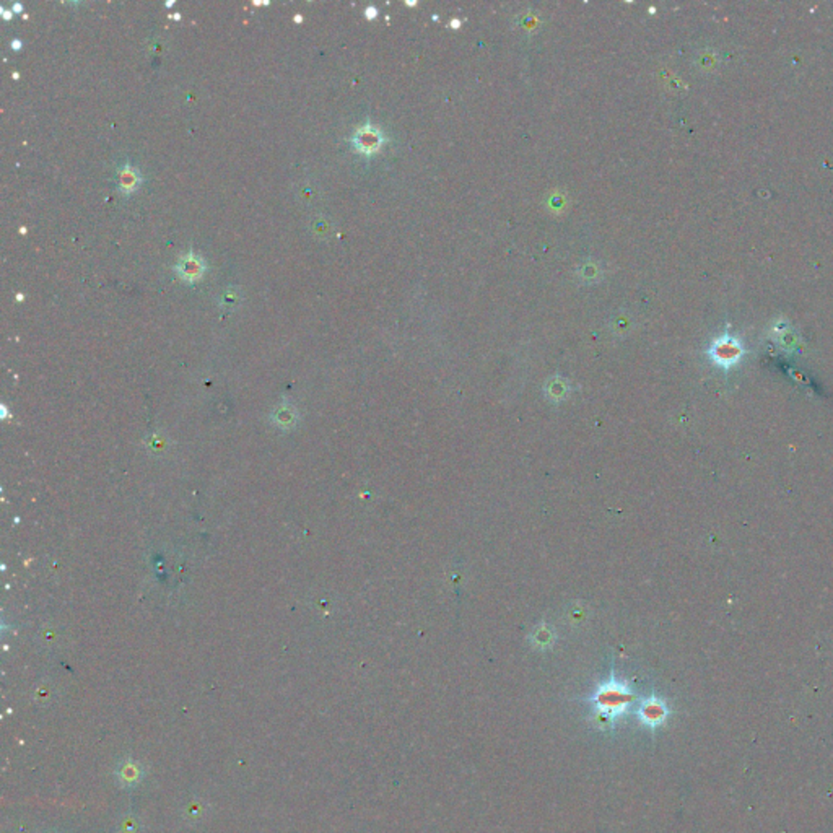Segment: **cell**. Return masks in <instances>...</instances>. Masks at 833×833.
I'll return each mask as SVG.
<instances>
[{"instance_id": "cell-13", "label": "cell", "mask_w": 833, "mask_h": 833, "mask_svg": "<svg viewBox=\"0 0 833 833\" xmlns=\"http://www.w3.org/2000/svg\"><path fill=\"white\" fill-rule=\"evenodd\" d=\"M301 20H303V18L300 17V15H296V17H295V22H301Z\"/></svg>"}, {"instance_id": "cell-10", "label": "cell", "mask_w": 833, "mask_h": 833, "mask_svg": "<svg viewBox=\"0 0 833 833\" xmlns=\"http://www.w3.org/2000/svg\"><path fill=\"white\" fill-rule=\"evenodd\" d=\"M12 13H13V12H7V10H4V8H2V17H4L5 20H10V18H12Z\"/></svg>"}, {"instance_id": "cell-8", "label": "cell", "mask_w": 833, "mask_h": 833, "mask_svg": "<svg viewBox=\"0 0 833 833\" xmlns=\"http://www.w3.org/2000/svg\"><path fill=\"white\" fill-rule=\"evenodd\" d=\"M374 15H376V8H374V7H369V8H367V17H368V18H373Z\"/></svg>"}, {"instance_id": "cell-11", "label": "cell", "mask_w": 833, "mask_h": 833, "mask_svg": "<svg viewBox=\"0 0 833 833\" xmlns=\"http://www.w3.org/2000/svg\"><path fill=\"white\" fill-rule=\"evenodd\" d=\"M12 48H13V49H20V48H22V43H20L18 39H13V41H12Z\"/></svg>"}, {"instance_id": "cell-1", "label": "cell", "mask_w": 833, "mask_h": 833, "mask_svg": "<svg viewBox=\"0 0 833 833\" xmlns=\"http://www.w3.org/2000/svg\"><path fill=\"white\" fill-rule=\"evenodd\" d=\"M635 702V695L630 692L625 682L617 681L612 676L608 682L601 683L598 690L591 697V707L596 719H599L601 726L614 729L617 719L624 716L629 711L631 703Z\"/></svg>"}, {"instance_id": "cell-7", "label": "cell", "mask_w": 833, "mask_h": 833, "mask_svg": "<svg viewBox=\"0 0 833 833\" xmlns=\"http://www.w3.org/2000/svg\"><path fill=\"white\" fill-rule=\"evenodd\" d=\"M119 778L122 780L121 783H126L129 786L137 783V780L140 778V767L131 762V760H127V762L119 768Z\"/></svg>"}, {"instance_id": "cell-2", "label": "cell", "mask_w": 833, "mask_h": 833, "mask_svg": "<svg viewBox=\"0 0 833 833\" xmlns=\"http://www.w3.org/2000/svg\"><path fill=\"white\" fill-rule=\"evenodd\" d=\"M708 355L716 367L729 369L736 367L740 360H742L745 355V348L737 337L731 336L729 332H724L723 336L716 337L711 342V346L708 348Z\"/></svg>"}, {"instance_id": "cell-4", "label": "cell", "mask_w": 833, "mask_h": 833, "mask_svg": "<svg viewBox=\"0 0 833 833\" xmlns=\"http://www.w3.org/2000/svg\"><path fill=\"white\" fill-rule=\"evenodd\" d=\"M174 270L178 272V275L181 277L183 280L191 282L192 284V282L199 280L200 277H202L204 270H205V264H204L202 257L195 254L194 251H189V253L186 256H183L181 261L174 265Z\"/></svg>"}, {"instance_id": "cell-9", "label": "cell", "mask_w": 833, "mask_h": 833, "mask_svg": "<svg viewBox=\"0 0 833 833\" xmlns=\"http://www.w3.org/2000/svg\"><path fill=\"white\" fill-rule=\"evenodd\" d=\"M22 10H23V5H22V4H15L13 7H12V12H13V13H15V12H22Z\"/></svg>"}, {"instance_id": "cell-12", "label": "cell", "mask_w": 833, "mask_h": 833, "mask_svg": "<svg viewBox=\"0 0 833 833\" xmlns=\"http://www.w3.org/2000/svg\"><path fill=\"white\" fill-rule=\"evenodd\" d=\"M173 18H174V20H179V18H181V15H179V13H174V15H173Z\"/></svg>"}, {"instance_id": "cell-3", "label": "cell", "mask_w": 833, "mask_h": 833, "mask_svg": "<svg viewBox=\"0 0 833 833\" xmlns=\"http://www.w3.org/2000/svg\"><path fill=\"white\" fill-rule=\"evenodd\" d=\"M383 140L384 138L381 131L376 127H372L369 124L360 127L352 137L353 147L357 148L360 153H365V155H372V153L378 152L383 145Z\"/></svg>"}, {"instance_id": "cell-5", "label": "cell", "mask_w": 833, "mask_h": 833, "mask_svg": "<svg viewBox=\"0 0 833 833\" xmlns=\"http://www.w3.org/2000/svg\"><path fill=\"white\" fill-rule=\"evenodd\" d=\"M666 718V707L664 703L657 700V698H648L640 705L638 709V719L646 724V726H657Z\"/></svg>"}, {"instance_id": "cell-6", "label": "cell", "mask_w": 833, "mask_h": 833, "mask_svg": "<svg viewBox=\"0 0 833 833\" xmlns=\"http://www.w3.org/2000/svg\"><path fill=\"white\" fill-rule=\"evenodd\" d=\"M138 183H140V176H138L137 169H133L131 166H126L121 169L119 173V188L122 192H133L138 186Z\"/></svg>"}]
</instances>
